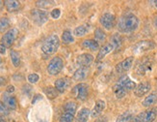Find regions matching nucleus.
<instances>
[{"label":"nucleus","instance_id":"nucleus-24","mask_svg":"<svg viewBox=\"0 0 157 122\" xmlns=\"http://www.w3.org/2000/svg\"><path fill=\"white\" fill-rule=\"evenodd\" d=\"M90 25L89 24H82V25H79L77 26L75 29H74V35L77 36V37H81V36H84L86 34L89 32L90 30Z\"/></svg>","mask_w":157,"mask_h":122},{"label":"nucleus","instance_id":"nucleus-6","mask_svg":"<svg viewBox=\"0 0 157 122\" xmlns=\"http://www.w3.org/2000/svg\"><path fill=\"white\" fill-rule=\"evenodd\" d=\"M31 17L34 22L38 25H43L48 20V14L42 9H34L31 11Z\"/></svg>","mask_w":157,"mask_h":122},{"label":"nucleus","instance_id":"nucleus-16","mask_svg":"<svg viewBox=\"0 0 157 122\" xmlns=\"http://www.w3.org/2000/svg\"><path fill=\"white\" fill-rule=\"evenodd\" d=\"M3 103L9 110H16L17 108V99L7 92L3 94Z\"/></svg>","mask_w":157,"mask_h":122},{"label":"nucleus","instance_id":"nucleus-44","mask_svg":"<svg viewBox=\"0 0 157 122\" xmlns=\"http://www.w3.org/2000/svg\"><path fill=\"white\" fill-rule=\"evenodd\" d=\"M154 25H155V27L157 28V17H156L155 19H154Z\"/></svg>","mask_w":157,"mask_h":122},{"label":"nucleus","instance_id":"nucleus-14","mask_svg":"<svg viewBox=\"0 0 157 122\" xmlns=\"http://www.w3.org/2000/svg\"><path fill=\"white\" fill-rule=\"evenodd\" d=\"M94 61V56L90 53H83L80 54V55L77 57L76 62L80 67H85V68H89L91 66V64Z\"/></svg>","mask_w":157,"mask_h":122},{"label":"nucleus","instance_id":"nucleus-20","mask_svg":"<svg viewBox=\"0 0 157 122\" xmlns=\"http://www.w3.org/2000/svg\"><path fill=\"white\" fill-rule=\"evenodd\" d=\"M114 50V47L111 43H108V44H105L104 46H102L100 47V50L98 51V56H97V59L98 60H101L102 58H104L107 54L110 53L112 51Z\"/></svg>","mask_w":157,"mask_h":122},{"label":"nucleus","instance_id":"nucleus-19","mask_svg":"<svg viewBox=\"0 0 157 122\" xmlns=\"http://www.w3.org/2000/svg\"><path fill=\"white\" fill-rule=\"evenodd\" d=\"M91 115V111L87 108H83L77 112L75 122H88L89 117Z\"/></svg>","mask_w":157,"mask_h":122},{"label":"nucleus","instance_id":"nucleus-1","mask_svg":"<svg viewBox=\"0 0 157 122\" xmlns=\"http://www.w3.org/2000/svg\"><path fill=\"white\" fill-rule=\"evenodd\" d=\"M139 26V18L133 14H126L122 16L118 22V29L122 33H130L135 31Z\"/></svg>","mask_w":157,"mask_h":122},{"label":"nucleus","instance_id":"nucleus-7","mask_svg":"<svg viewBox=\"0 0 157 122\" xmlns=\"http://www.w3.org/2000/svg\"><path fill=\"white\" fill-rule=\"evenodd\" d=\"M17 36H18V30L17 28H12L8 30L4 34L1 39V45L5 46L6 47H10L15 43Z\"/></svg>","mask_w":157,"mask_h":122},{"label":"nucleus","instance_id":"nucleus-17","mask_svg":"<svg viewBox=\"0 0 157 122\" xmlns=\"http://www.w3.org/2000/svg\"><path fill=\"white\" fill-rule=\"evenodd\" d=\"M71 81L67 78H61L55 81V88L59 93H64L66 89L70 86Z\"/></svg>","mask_w":157,"mask_h":122},{"label":"nucleus","instance_id":"nucleus-29","mask_svg":"<svg viewBox=\"0 0 157 122\" xmlns=\"http://www.w3.org/2000/svg\"><path fill=\"white\" fill-rule=\"evenodd\" d=\"M44 92L46 95V97H48L49 99H55L58 96V94H59V92L57 91L56 88L52 87V86L45 87L44 89Z\"/></svg>","mask_w":157,"mask_h":122},{"label":"nucleus","instance_id":"nucleus-11","mask_svg":"<svg viewBox=\"0 0 157 122\" xmlns=\"http://www.w3.org/2000/svg\"><path fill=\"white\" fill-rule=\"evenodd\" d=\"M89 88L86 83H78L77 85L74 86L73 92L76 94V99L80 101H85L88 97L89 94Z\"/></svg>","mask_w":157,"mask_h":122},{"label":"nucleus","instance_id":"nucleus-22","mask_svg":"<svg viewBox=\"0 0 157 122\" xmlns=\"http://www.w3.org/2000/svg\"><path fill=\"white\" fill-rule=\"evenodd\" d=\"M4 3H5L7 11L10 13L17 11L20 8V2L16 1V0H7V1H5Z\"/></svg>","mask_w":157,"mask_h":122},{"label":"nucleus","instance_id":"nucleus-36","mask_svg":"<svg viewBox=\"0 0 157 122\" xmlns=\"http://www.w3.org/2000/svg\"><path fill=\"white\" fill-rule=\"evenodd\" d=\"M9 114V108H7L3 102L0 101V115H8Z\"/></svg>","mask_w":157,"mask_h":122},{"label":"nucleus","instance_id":"nucleus-5","mask_svg":"<svg viewBox=\"0 0 157 122\" xmlns=\"http://www.w3.org/2000/svg\"><path fill=\"white\" fill-rule=\"evenodd\" d=\"M63 67H64L63 59L59 56H55L50 60L48 66H47V72H48L49 75L56 76V75H58L63 70Z\"/></svg>","mask_w":157,"mask_h":122},{"label":"nucleus","instance_id":"nucleus-28","mask_svg":"<svg viewBox=\"0 0 157 122\" xmlns=\"http://www.w3.org/2000/svg\"><path fill=\"white\" fill-rule=\"evenodd\" d=\"M111 44L114 47V50H119L122 44V38L119 33H115L111 38Z\"/></svg>","mask_w":157,"mask_h":122},{"label":"nucleus","instance_id":"nucleus-42","mask_svg":"<svg viewBox=\"0 0 157 122\" xmlns=\"http://www.w3.org/2000/svg\"><path fill=\"white\" fill-rule=\"evenodd\" d=\"M94 122H108V121L105 117H100V118H98Z\"/></svg>","mask_w":157,"mask_h":122},{"label":"nucleus","instance_id":"nucleus-23","mask_svg":"<svg viewBox=\"0 0 157 122\" xmlns=\"http://www.w3.org/2000/svg\"><path fill=\"white\" fill-rule=\"evenodd\" d=\"M82 47H85V49L88 50H91L93 51H95L98 50V43L95 40H91V39H88L85 40L83 43H82Z\"/></svg>","mask_w":157,"mask_h":122},{"label":"nucleus","instance_id":"nucleus-39","mask_svg":"<svg viewBox=\"0 0 157 122\" xmlns=\"http://www.w3.org/2000/svg\"><path fill=\"white\" fill-rule=\"evenodd\" d=\"M40 99H42V96H40V94H38V95H36V96H35V98L33 99L32 103H33V104H35L36 102H37V100H40Z\"/></svg>","mask_w":157,"mask_h":122},{"label":"nucleus","instance_id":"nucleus-41","mask_svg":"<svg viewBox=\"0 0 157 122\" xmlns=\"http://www.w3.org/2000/svg\"><path fill=\"white\" fill-rule=\"evenodd\" d=\"M5 52H6V47L3 45H0V53L4 54Z\"/></svg>","mask_w":157,"mask_h":122},{"label":"nucleus","instance_id":"nucleus-40","mask_svg":"<svg viewBox=\"0 0 157 122\" xmlns=\"http://www.w3.org/2000/svg\"><path fill=\"white\" fill-rule=\"evenodd\" d=\"M6 84V79L3 77H0V86H3Z\"/></svg>","mask_w":157,"mask_h":122},{"label":"nucleus","instance_id":"nucleus-13","mask_svg":"<svg viewBox=\"0 0 157 122\" xmlns=\"http://www.w3.org/2000/svg\"><path fill=\"white\" fill-rule=\"evenodd\" d=\"M151 89V85L148 81H144V83H141L140 84H138L136 86V88L134 89V94L135 96L137 97H142L146 95L147 92H149Z\"/></svg>","mask_w":157,"mask_h":122},{"label":"nucleus","instance_id":"nucleus-37","mask_svg":"<svg viewBox=\"0 0 157 122\" xmlns=\"http://www.w3.org/2000/svg\"><path fill=\"white\" fill-rule=\"evenodd\" d=\"M50 16H51V18H54V19L59 18L60 16H61V10H60V9H53V10L51 11V13H50Z\"/></svg>","mask_w":157,"mask_h":122},{"label":"nucleus","instance_id":"nucleus-21","mask_svg":"<svg viewBox=\"0 0 157 122\" xmlns=\"http://www.w3.org/2000/svg\"><path fill=\"white\" fill-rule=\"evenodd\" d=\"M88 68H85V67H80L79 69H77L75 72H74L73 76H72V79L74 80H83L86 79L87 75H88Z\"/></svg>","mask_w":157,"mask_h":122},{"label":"nucleus","instance_id":"nucleus-15","mask_svg":"<svg viewBox=\"0 0 157 122\" xmlns=\"http://www.w3.org/2000/svg\"><path fill=\"white\" fill-rule=\"evenodd\" d=\"M117 83H119L120 85H121L127 92L130 91V90H133V89H135V88H136V83H134V81L131 79H129L127 76L121 77L119 79V81H118Z\"/></svg>","mask_w":157,"mask_h":122},{"label":"nucleus","instance_id":"nucleus-27","mask_svg":"<svg viewBox=\"0 0 157 122\" xmlns=\"http://www.w3.org/2000/svg\"><path fill=\"white\" fill-rule=\"evenodd\" d=\"M133 119H134L133 113L130 112H125L119 115L116 122H132Z\"/></svg>","mask_w":157,"mask_h":122},{"label":"nucleus","instance_id":"nucleus-10","mask_svg":"<svg viewBox=\"0 0 157 122\" xmlns=\"http://www.w3.org/2000/svg\"><path fill=\"white\" fill-rule=\"evenodd\" d=\"M115 20H116V17L111 13H104L99 18L101 25L107 30H111L113 28L115 25Z\"/></svg>","mask_w":157,"mask_h":122},{"label":"nucleus","instance_id":"nucleus-38","mask_svg":"<svg viewBox=\"0 0 157 122\" xmlns=\"http://www.w3.org/2000/svg\"><path fill=\"white\" fill-rule=\"evenodd\" d=\"M7 93H13V91H15V86H13V85H9L8 87H7Z\"/></svg>","mask_w":157,"mask_h":122},{"label":"nucleus","instance_id":"nucleus-46","mask_svg":"<svg viewBox=\"0 0 157 122\" xmlns=\"http://www.w3.org/2000/svg\"><path fill=\"white\" fill-rule=\"evenodd\" d=\"M153 3H155V6L157 7V1H153Z\"/></svg>","mask_w":157,"mask_h":122},{"label":"nucleus","instance_id":"nucleus-12","mask_svg":"<svg viewBox=\"0 0 157 122\" xmlns=\"http://www.w3.org/2000/svg\"><path fill=\"white\" fill-rule=\"evenodd\" d=\"M133 61H134L133 56L125 58L124 60L121 61L120 63L116 65V71H117L119 74H124V73L127 72L131 68V66L133 64Z\"/></svg>","mask_w":157,"mask_h":122},{"label":"nucleus","instance_id":"nucleus-25","mask_svg":"<svg viewBox=\"0 0 157 122\" xmlns=\"http://www.w3.org/2000/svg\"><path fill=\"white\" fill-rule=\"evenodd\" d=\"M156 102H157V92H153L145 98V100L143 101V106L151 107V106L154 105Z\"/></svg>","mask_w":157,"mask_h":122},{"label":"nucleus","instance_id":"nucleus-33","mask_svg":"<svg viewBox=\"0 0 157 122\" xmlns=\"http://www.w3.org/2000/svg\"><path fill=\"white\" fill-rule=\"evenodd\" d=\"M94 38H95V41H97V42H102V41L105 40L106 34L101 28H97L94 31Z\"/></svg>","mask_w":157,"mask_h":122},{"label":"nucleus","instance_id":"nucleus-8","mask_svg":"<svg viewBox=\"0 0 157 122\" xmlns=\"http://www.w3.org/2000/svg\"><path fill=\"white\" fill-rule=\"evenodd\" d=\"M154 47H155V44L152 42V41L144 40V41H140V42H138L133 47L132 50L135 54H140V53H143L145 51L154 49Z\"/></svg>","mask_w":157,"mask_h":122},{"label":"nucleus","instance_id":"nucleus-9","mask_svg":"<svg viewBox=\"0 0 157 122\" xmlns=\"http://www.w3.org/2000/svg\"><path fill=\"white\" fill-rule=\"evenodd\" d=\"M152 61L149 59H146L141 61L140 63H138L137 67L135 68V72L137 73L139 76H145L146 74L148 72H151L152 70Z\"/></svg>","mask_w":157,"mask_h":122},{"label":"nucleus","instance_id":"nucleus-31","mask_svg":"<svg viewBox=\"0 0 157 122\" xmlns=\"http://www.w3.org/2000/svg\"><path fill=\"white\" fill-rule=\"evenodd\" d=\"M62 40L65 44H71L74 42V37L72 36L71 31V30H65L63 32V35H62Z\"/></svg>","mask_w":157,"mask_h":122},{"label":"nucleus","instance_id":"nucleus-2","mask_svg":"<svg viewBox=\"0 0 157 122\" xmlns=\"http://www.w3.org/2000/svg\"><path fill=\"white\" fill-rule=\"evenodd\" d=\"M60 47V40L59 37L55 34L50 35L47 37L44 42L42 45V51L44 53L47 54V55H50V54L55 53Z\"/></svg>","mask_w":157,"mask_h":122},{"label":"nucleus","instance_id":"nucleus-3","mask_svg":"<svg viewBox=\"0 0 157 122\" xmlns=\"http://www.w3.org/2000/svg\"><path fill=\"white\" fill-rule=\"evenodd\" d=\"M77 110V104L73 101L67 102L64 106V112L60 117V122H73L74 114Z\"/></svg>","mask_w":157,"mask_h":122},{"label":"nucleus","instance_id":"nucleus-4","mask_svg":"<svg viewBox=\"0 0 157 122\" xmlns=\"http://www.w3.org/2000/svg\"><path fill=\"white\" fill-rule=\"evenodd\" d=\"M157 117V108L153 107L143 112L136 116L132 122H153Z\"/></svg>","mask_w":157,"mask_h":122},{"label":"nucleus","instance_id":"nucleus-30","mask_svg":"<svg viewBox=\"0 0 157 122\" xmlns=\"http://www.w3.org/2000/svg\"><path fill=\"white\" fill-rule=\"evenodd\" d=\"M10 56H11V60H12V63L15 67H18L20 65V55L19 53L16 51L12 50L10 51Z\"/></svg>","mask_w":157,"mask_h":122},{"label":"nucleus","instance_id":"nucleus-34","mask_svg":"<svg viewBox=\"0 0 157 122\" xmlns=\"http://www.w3.org/2000/svg\"><path fill=\"white\" fill-rule=\"evenodd\" d=\"M36 4L38 7H40V8H47V7L54 5V2L53 1H37Z\"/></svg>","mask_w":157,"mask_h":122},{"label":"nucleus","instance_id":"nucleus-32","mask_svg":"<svg viewBox=\"0 0 157 122\" xmlns=\"http://www.w3.org/2000/svg\"><path fill=\"white\" fill-rule=\"evenodd\" d=\"M10 26V20L8 18H0V33H4Z\"/></svg>","mask_w":157,"mask_h":122},{"label":"nucleus","instance_id":"nucleus-43","mask_svg":"<svg viewBox=\"0 0 157 122\" xmlns=\"http://www.w3.org/2000/svg\"><path fill=\"white\" fill-rule=\"evenodd\" d=\"M0 122H7L6 118L4 117V115H0Z\"/></svg>","mask_w":157,"mask_h":122},{"label":"nucleus","instance_id":"nucleus-26","mask_svg":"<svg viewBox=\"0 0 157 122\" xmlns=\"http://www.w3.org/2000/svg\"><path fill=\"white\" fill-rule=\"evenodd\" d=\"M113 91L116 95V97H117L118 99H121V98H124L127 91L124 89V87H122L121 85H120L119 83H116L114 86H113Z\"/></svg>","mask_w":157,"mask_h":122},{"label":"nucleus","instance_id":"nucleus-45","mask_svg":"<svg viewBox=\"0 0 157 122\" xmlns=\"http://www.w3.org/2000/svg\"><path fill=\"white\" fill-rule=\"evenodd\" d=\"M2 3H3L2 1H0V9H1V7H2Z\"/></svg>","mask_w":157,"mask_h":122},{"label":"nucleus","instance_id":"nucleus-47","mask_svg":"<svg viewBox=\"0 0 157 122\" xmlns=\"http://www.w3.org/2000/svg\"><path fill=\"white\" fill-rule=\"evenodd\" d=\"M1 61H2V60H1V57H0V64H1Z\"/></svg>","mask_w":157,"mask_h":122},{"label":"nucleus","instance_id":"nucleus-35","mask_svg":"<svg viewBox=\"0 0 157 122\" xmlns=\"http://www.w3.org/2000/svg\"><path fill=\"white\" fill-rule=\"evenodd\" d=\"M39 79H40V77H39L38 74L33 73V74H30L29 76H28V81H29V83H38Z\"/></svg>","mask_w":157,"mask_h":122},{"label":"nucleus","instance_id":"nucleus-18","mask_svg":"<svg viewBox=\"0 0 157 122\" xmlns=\"http://www.w3.org/2000/svg\"><path fill=\"white\" fill-rule=\"evenodd\" d=\"M104 108H105V102L103 100H98L97 102H95L94 107L91 112L92 117H94V118L98 117V115L103 112Z\"/></svg>","mask_w":157,"mask_h":122}]
</instances>
